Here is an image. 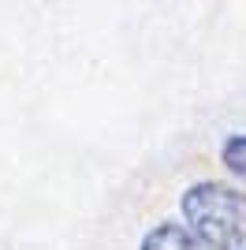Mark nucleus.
Returning a JSON list of instances; mask_svg holds the SVG:
<instances>
[{"label":"nucleus","instance_id":"obj_1","mask_svg":"<svg viewBox=\"0 0 246 250\" xmlns=\"http://www.w3.org/2000/svg\"><path fill=\"white\" fill-rule=\"evenodd\" d=\"M186 228L213 250H246V194L224 183H198L183 194Z\"/></svg>","mask_w":246,"mask_h":250},{"label":"nucleus","instance_id":"obj_2","mask_svg":"<svg viewBox=\"0 0 246 250\" xmlns=\"http://www.w3.org/2000/svg\"><path fill=\"white\" fill-rule=\"evenodd\" d=\"M142 250H213V247L202 243L186 224H161L142 239Z\"/></svg>","mask_w":246,"mask_h":250},{"label":"nucleus","instance_id":"obj_3","mask_svg":"<svg viewBox=\"0 0 246 250\" xmlns=\"http://www.w3.org/2000/svg\"><path fill=\"white\" fill-rule=\"evenodd\" d=\"M224 165L231 168V172H239V176H246V135L231 138L224 146Z\"/></svg>","mask_w":246,"mask_h":250}]
</instances>
